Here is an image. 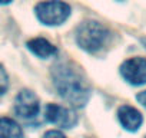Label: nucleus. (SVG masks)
I'll list each match as a JSON object with an SVG mask.
<instances>
[{
    "instance_id": "nucleus-1",
    "label": "nucleus",
    "mask_w": 146,
    "mask_h": 138,
    "mask_svg": "<svg viewBox=\"0 0 146 138\" xmlns=\"http://www.w3.org/2000/svg\"><path fill=\"white\" fill-rule=\"evenodd\" d=\"M52 82L59 96L73 108H83L92 95V86L82 68L70 60H59L52 66Z\"/></svg>"
},
{
    "instance_id": "nucleus-2",
    "label": "nucleus",
    "mask_w": 146,
    "mask_h": 138,
    "mask_svg": "<svg viewBox=\"0 0 146 138\" xmlns=\"http://www.w3.org/2000/svg\"><path fill=\"white\" fill-rule=\"evenodd\" d=\"M75 40L76 45L86 53L100 55L110 48L113 33L106 25L98 20H85L76 26Z\"/></svg>"
},
{
    "instance_id": "nucleus-3",
    "label": "nucleus",
    "mask_w": 146,
    "mask_h": 138,
    "mask_svg": "<svg viewBox=\"0 0 146 138\" xmlns=\"http://www.w3.org/2000/svg\"><path fill=\"white\" fill-rule=\"evenodd\" d=\"M37 20L44 26H60L72 15V7L63 0H43L35 6Z\"/></svg>"
},
{
    "instance_id": "nucleus-4",
    "label": "nucleus",
    "mask_w": 146,
    "mask_h": 138,
    "mask_svg": "<svg viewBox=\"0 0 146 138\" xmlns=\"http://www.w3.org/2000/svg\"><path fill=\"white\" fill-rule=\"evenodd\" d=\"M44 119L49 124H53L63 129H70L76 127L79 117L73 107H63L59 104H47L44 108Z\"/></svg>"
},
{
    "instance_id": "nucleus-5",
    "label": "nucleus",
    "mask_w": 146,
    "mask_h": 138,
    "mask_svg": "<svg viewBox=\"0 0 146 138\" xmlns=\"http://www.w3.org/2000/svg\"><path fill=\"white\" fill-rule=\"evenodd\" d=\"M120 76L132 86L146 85V58L132 56L122 62L119 68Z\"/></svg>"
},
{
    "instance_id": "nucleus-6",
    "label": "nucleus",
    "mask_w": 146,
    "mask_h": 138,
    "mask_svg": "<svg viewBox=\"0 0 146 138\" xmlns=\"http://www.w3.org/2000/svg\"><path fill=\"white\" fill-rule=\"evenodd\" d=\"M40 111V101L30 89H20L15 98V114L23 121L37 118Z\"/></svg>"
},
{
    "instance_id": "nucleus-7",
    "label": "nucleus",
    "mask_w": 146,
    "mask_h": 138,
    "mask_svg": "<svg viewBox=\"0 0 146 138\" xmlns=\"http://www.w3.org/2000/svg\"><path fill=\"white\" fill-rule=\"evenodd\" d=\"M116 115H117V121L122 125V128L126 129V131H129V132L139 131L140 127H142V124H143V115H142V112L137 108H135L132 105H127V104L120 105L117 108V114Z\"/></svg>"
},
{
    "instance_id": "nucleus-8",
    "label": "nucleus",
    "mask_w": 146,
    "mask_h": 138,
    "mask_svg": "<svg viewBox=\"0 0 146 138\" xmlns=\"http://www.w3.org/2000/svg\"><path fill=\"white\" fill-rule=\"evenodd\" d=\"M26 48L35 56H37L40 59H49V58H53L59 53L57 48L50 40H47L44 38H33V39L27 40Z\"/></svg>"
},
{
    "instance_id": "nucleus-9",
    "label": "nucleus",
    "mask_w": 146,
    "mask_h": 138,
    "mask_svg": "<svg viewBox=\"0 0 146 138\" xmlns=\"http://www.w3.org/2000/svg\"><path fill=\"white\" fill-rule=\"evenodd\" d=\"M0 138H25L22 127L9 117L0 118Z\"/></svg>"
},
{
    "instance_id": "nucleus-10",
    "label": "nucleus",
    "mask_w": 146,
    "mask_h": 138,
    "mask_svg": "<svg viewBox=\"0 0 146 138\" xmlns=\"http://www.w3.org/2000/svg\"><path fill=\"white\" fill-rule=\"evenodd\" d=\"M9 89V75L3 65H0V96H3Z\"/></svg>"
},
{
    "instance_id": "nucleus-11",
    "label": "nucleus",
    "mask_w": 146,
    "mask_h": 138,
    "mask_svg": "<svg viewBox=\"0 0 146 138\" xmlns=\"http://www.w3.org/2000/svg\"><path fill=\"white\" fill-rule=\"evenodd\" d=\"M43 138H66V135L59 129H50V131L44 132Z\"/></svg>"
},
{
    "instance_id": "nucleus-12",
    "label": "nucleus",
    "mask_w": 146,
    "mask_h": 138,
    "mask_svg": "<svg viewBox=\"0 0 146 138\" xmlns=\"http://www.w3.org/2000/svg\"><path fill=\"white\" fill-rule=\"evenodd\" d=\"M136 101H137L140 105H143V107L146 108V89L142 91V92H139V94L136 95Z\"/></svg>"
},
{
    "instance_id": "nucleus-13",
    "label": "nucleus",
    "mask_w": 146,
    "mask_h": 138,
    "mask_svg": "<svg viewBox=\"0 0 146 138\" xmlns=\"http://www.w3.org/2000/svg\"><path fill=\"white\" fill-rule=\"evenodd\" d=\"M13 0H0V6H6V5H10Z\"/></svg>"
},
{
    "instance_id": "nucleus-14",
    "label": "nucleus",
    "mask_w": 146,
    "mask_h": 138,
    "mask_svg": "<svg viewBox=\"0 0 146 138\" xmlns=\"http://www.w3.org/2000/svg\"><path fill=\"white\" fill-rule=\"evenodd\" d=\"M140 43L143 45V48L146 49V38H140Z\"/></svg>"
},
{
    "instance_id": "nucleus-15",
    "label": "nucleus",
    "mask_w": 146,
    "mask_h": 138,
    "mask_svg": "<svg viewBox=\"0 0 146 138\" xmlns=\"http://www.w3.org/2000/svg\"><path fill=\"white\" fill-rule=\"evenodd\" d=\"M145 138H146V135H145Z\"/></svg>"
}]
</instances>
